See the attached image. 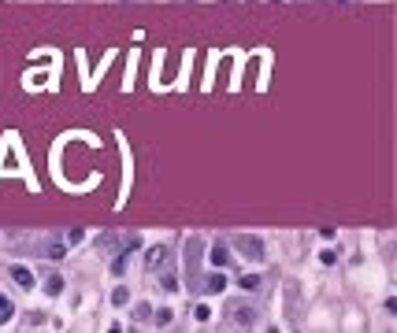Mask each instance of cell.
<instances>
[{
	"instance_id": "obj_1",
	"label": "cell",
	"mask_w": 397,
	"mask_h": 333,
	"mask_svg": "<svg viewBox=\"0 0 397 333\" xmlns=\"http://www.w3.org/2000/svg\"><path fill=\"white\" fill-rule=\"evenodd\" d=\"M234 248H238L245 259H263V244L256 237H234Z\"/></svg>"
},
{
	"instance_id": "obj_2",
	"label": "cell",
	"mask_w": 397,
	"mask_h": 333,
	"mask_svg": "<svg viewBox=\"0 0 397 333\" xmlns=\"http://www.w3.org/2000/svg\"><path fill=\"white\" fill-rule=\"evenodd\" d=\"M230 318L238 322V326H252V322H256V311L245 307V303H234V307H230Z\"/></svg>"
},
{
	"instance_id": "obj_3",
	"label": "cell",
	"mask_w": 397,
	"mask_h": 333,
	"mask_svg": "<svg viewBox=\"0 0 397 333\" xmlns=\"http://www.w3.org/2000/svg\"><path fill=\"white\" fill-rule=\"evenodd\" d=\"M12 278L23 285V289H34V274L26 270V266H12Z\"/></svg>"
},
{
	"instance_id": "obj_4",
	"label": "cell",
	"mask_w": 397,
	"mask_h": 333,
	"mask_svg": "<svg viewBox=\"0 0 397 333\" xmlns=\"http://www.w3.org/2000/svg\"><path fill=\"white\" fill-rule=\"evenodd\" d=\"M204 289H208V292H223V289H226V278H223V274H212V278L204 281Z\"/></svg>"
},
{
	"instance_id": "obj_5",
	"label": "cell",
	"mask_w": 397,
	"mask_h": 333,
	"mask_svg": "<svg viewBox=\"0 0 397 333\" xmlns=\"http://www.w3.org/2000/svg\"><path fill=\"white\" fill-rule=\"evenodd\" d=\"M126 263H130V252H122L111 259V274H126Z\"/></svg>"
},
{
	"instance_id": "obj_6",
	"label": "cell",
	"mask_w": 397,
	"mask_h": 333,
	"mask_svg": "<svg viewBox=\"0 0 397 333\" xmlns=\"http://www.w3.org/2000/svg\"><path fill=\"white\" fill-rule=\"evenodd\" d=\"M164 259H167V248H164V244H160V248H153V252H149V266H160Z\"/></svg>"
},
{
	"instance_id": "obj_7",
	"label": "cell",
	"mask_w": 397,
	"mask_h": 333,
	"mask_svg": "<svg viewBox=\"0 0 397 333\" xmlns=\"http://www.w3.org/2000/svg\"><path fill=\"white\" fill-rule=\"evenodd\" d=\"M226 259H230L226 248H223V244H215V248H212V263H215V266H226Z\"/></svg>"
},
{
	"instance_id": "obj_8",
	"label": "cell",
	"mask_w": 397,
	"mask_h": 333,
	"mask_svg": "<svg viewBox=\"0 0 397 333\" xmlns=\"http://www.w3.org/2000/svg\"><path fill=\"white\" fill-rule=\"evenodd\" d=\"M238 285H241L245 292H252V289H260V278H256V274H245V278H241Z\"/></svg>"
},
{
	"instance_id": "obj_9",
	"label": "cell",
	"mask_w": 397,
	"mask_h": 333,
	"mask_svg": "<svg viewBox=\"0 0 397 333\" xmlns=\"http://www.w3.org/2000/svg\"><path fill=\"white\" fill-rule=\"evenodd\" d=\"M60 289H63V278H60V274H52V278H49V285H45V292H49V296H56Z\"/></svg>"
},
{
	"instance_id": "obj_10",
	"label": "cell",
	"mask_w": 397,
	"mask_h": 333,
	"mask_svg": "<svg viewBox=\"0 0 397 333\" xmlns=\"http://www.w3.org/2000/svg\"><path fill=\"white\" fill-rule=\"evenodd\" d=\"M126 300H130V292H126V289H115V292H111V303H115V307H122Z\"/></svg>"
},
{
	"instance_id": "obj_11",
	"label": "cell",
	"mask_w": 397,
	"mask_h": 333,
	"mask_svg": "<svg viewBox=\"0 0 397 333\" xmlns=\"http://www.w3.org/2000/svg\"><path fill=\"white\" fill-rule=\"evenodd\" d=\"M4 318H12V300L0 296V322H4Z\"/></svg>"
},
{
	"instance_id": "obj_12",
	"label": "cell",
	"mask_w": 397,
	"mask_h": 333,
	"mask_svg": "<svg viewBox=\"0 0 397 333\" xmlns=\"http://www.w3.org/2000/svg\"><path fill=\"white\" fill-rule=\"evenodd\" d=\"M193 315H197V322H208V318H212V307H208V303H201Z\"/></svg>"
},
{
	"instance_id": "obj_13",
	"label": "cell",
	"mask_w": 397,
	"mask_h": 333,
	"mask_svg": "<svg viewBox=\"0 0 397 333\" xmlns=\"http://www.w3.org/2000/svg\"><path fill=\"white\" fill-rule=\"evenodd\" d=\"M122 248H126V252H138V248H141V237H126V241H122Z\"/></svg>"
}]
</instances>
